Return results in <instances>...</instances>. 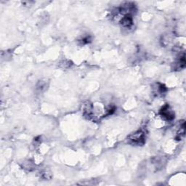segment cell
Masks as SVG:
<instances>
[{"instance_id":"obj_3","label":"cell","mask_w":186,"mask_h":186,"mask_svg":"<svg viewBox=\"0 0 186 186\" xmlns=\"http://www.w3.org/2000/svg\"><path fill=\"white\" fill-rule=\"evenodd\" d=\"M120 23L122 27L127 29H130L132 26H133V18H132V15H125L124 17L120 20Z\"/></svg>"},{"instance_id":"obj_6","label":"cell","mask_w":186,"mask_h":186,"mask_svg":"<svg viewBox=\"0 0 186 186\" xmlns=\"http://www.w3.org/2000/svg\"><path fill=\"white\" fill-rule=\"evenodd\" d=\"M41 177H42V178L44 180H49L51 178V174H49L47 171L44 170L41 172Z\"/></svg>"},{"instance_id":"obj_7","label":"cell","mask_w":186,"mask_h":186,"mask_svg":"<svg viewBox=\"0 0 186 186\" xmlns=\"http://www.w3.org/2000/svg\"><path fill=\"white\" fill-rule=\"evenodd\" d=\"M91 36H85V37H83L81 39V43L82 44H88V43H90L91 42Z\"/></svg>"},{"instance_id":"obj_5","label":"cell","mask_w":186,"mask_h":186,"mask_svg":"<svg viewBox=\"0 0 186 186\" xmlns=\"http://www.w3.org/2000/svg\"><path fill=\"white\" fill-rule=\"evenodd\" d=\"M175 66L176 69H183L185 68V54H183V55H180L179 57V58L177 59V61L175 63Z\"/></svg>"},{"instance_id":"obj_4","label":"cell","mask_w":186,"mask_h":186,"mask_svg":"<svg viewBox=\"0 0 186 186\" xmlns=\"http://www.w3.org/2000/svg\"><path fill=\"white\" fill-rule=\"evenodd\" d=\"M167 89L163 84H156V87H155V92L156 93L157 95H162L166 94Z\"/></svg>"},{"instance_id":"obj_1","label":"cell","mask_w":186,"mask_h":186,"mask_svg":"<svg viewBox=\"0 0 186 186\" xmlns=\"http://www.w3.org/2000/svg\"><path fill=\"white\" fill-rule=\"evenodd\" d=\"M128 140L130 143L134 146H142L146 142V134L143 130L140 129L131 134L128 137Z\"/></svg>"},{"instance_id":"obj_2","label":"cell","mask_w":186,"mask_h":186,"mask_svg":"<svg viewBox=\"0 0 186 186\" xmlns=\"http://www.w3.org/2000/svg\"><path fill=\"white\" fill-rule=\"evenodd\" d=\"M159 114L164 120L167 121H171L174 120L175 117V113L174 111L171 110L170 106L168 104L164 105L160 111H159Z\"/></svg>"}]
</instances>
